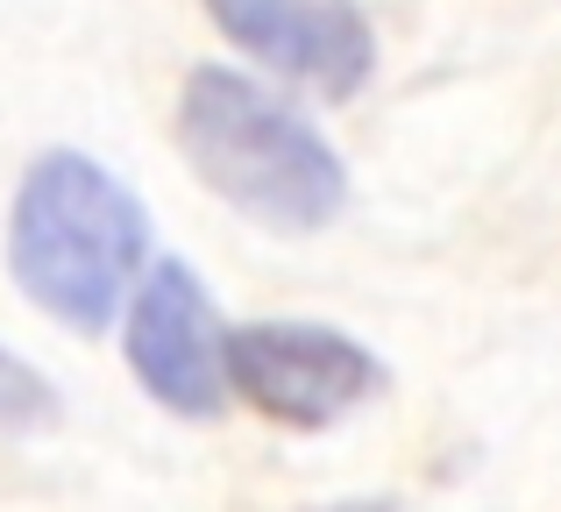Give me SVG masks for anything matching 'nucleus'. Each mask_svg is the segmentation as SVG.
I'll return each mask as SVG.
<instances>
[{
  "label": "nucleus",
  "mask_w": 561,
  "mask_h": 512,
  "mask_svg": "<svg viewBox=\"0 0 561 512\" xmlns=\"http://www.w3.org/2000/svg\"><path fill=\"white\" fill-rule=\"evenodd\" d=\"M185 171L234 214L277 236H313L348 207V164L313 114H299L271 79L234 65H192L171 107Z\"/></svg>",
  "instance_id": "obj_1"
},
{
  "label": "nucleus",
  "mask_w": 561,
  "mask_h": 512,
  "mask_svg": "<svg viewBox=\"0 0 561 512\" xmlns=\"http://www.w3.org/2000/svg\"><path fill=\"white\" fill-rule=\"evenodd\" d=\"M150 207L85 150H43L8 207V271L36 314L107 334L150 271Z\"/></svg>",
  "instance_id": "obj_2"
},
{
  "label": "nucleus",
  "mask_w": 561,
  "mask_h": 512,
  "mask_svg": "<svg viewBox=\"0 0 561 512\" xmlns=\"http://www.w3.org/2000/svg\"><path fill=\"white\" fill-rule=\"evenodd\" d=\"M383 356L328 320H234L228 328V391L271 428H334L383 391Z\"/></svg>",
  "instance_id": "obj_3"
},
{
  "label": "nucleus",
  "mask_w": 561,
  "mask_h": 512,
  "mask_svg": "<svg viewBox=\"0 0 561 512\" xmlns=\"http://www.w3.org/2000/svg\"><path fill=\"white\" fill-rule=\"evenodd\" d=\"M122 356L136 385L179 420H214L228 391V320L185 257H157L122 306Z\"/></svg>",
  "instance_id": "obj_4"
},
{
  "label": "nucleus",
  "mask_w": 561,
  "mask_h": 512,
  "mask_svg": "<svg viewBox=\"0 0 561 512\" xmlns=\"http://www.w3.org/2000/svg\"><path fill=\"white\" fill-rule=\"evenodd\" d=\"M206 22L271 79L320 100H356L377 71V29L356 0H199Z\"/></svg>",
  "instance_id": "obj_5"
},
{
  "label": "nucleus",
  "mask_w": 561,
  "mask_h": 512,
  "mask_svg": "<svg viewBox=\"0 0 561 512\" xmlns=\"http://www.w3.org/2000/svg\"><path fill=\"white\" fill-rule=\"evenodd\" d=\"M57 420H65L57 385L28 356L0 349V434H43V428H57Z\"/></svg>",
  "instance_id": "obj_6"
}]
</instances>
